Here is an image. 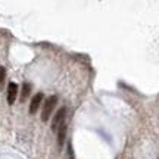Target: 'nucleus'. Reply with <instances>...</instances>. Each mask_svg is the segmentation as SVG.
<instances>
[{
  "label": "nucleus",
  "instance_id": "7",
  "mask_svg": "<svg viewBox=\"0 0 159 159\" xmlns=\"http://www.w3.org/2000/svg\"><path fill=\"white\" fill-rule=\"evenodd\" d=\"M5 80H6V69H5V66H0V90L3 89Z\"/></svg>",
  "mask_w": 159,
  "mask_h": 159
},
{
  "label": "nucleus",
  "instance_id": "5",
  "mask_svg": "<svg viewBox=\"0 0 159 159\" xmlns=\"http://www.w3.org/2000/svg\"><path fill=\"white\" fill-rule=\"evenodd\" d=\"M65 136H66V124H63L59 130H57V144L59 148H62L65 143Z\"/></svg>",
  "mask_w": 159,
  "mask_h": 159
},
{
  "label": "nucleus",
  "instance_id": "6",
  "mask_svg": "<svg viewBox=\"0 0 159 159\" xmlns=\"http://www.w3.org/2000/svg\"><path fill=\"white\" fill-rule=\"evenodd\" d=\"M30 91H31V84H28V83H24V85H22V94H21V102H25V99L28 97Z\"/></svg>",
  "mask_w": 159,
  "mask_h": 159
},
{
  "label": "nucleus",
  "instance_id": "4",
  "mask_svg": "<svg viewBox=\"0 0 159 159\" xmlns=\"http://www.w3.org/2000/svg\"><path fill=\"white\" fill-rule=\"evenodd\" d=\"M16 96H18V85L15 83H11L7 85V103L13 105L15 100H16Z\"/></svg>",
  "mask_w": 159,
  "mask_h": 159
},
{
  "label": "nucleus",
  "instance_id": "2",
  "mask_svg": "<svg viewBox=\"0 0 159 159\" xmlns=\"http://www.w3.org/2000/svg\"><path fill=\"white\" fill-rule=\"evenodd\" d=\"M65 114H66V109L65 108H61L56 114H55L53 121H52V130L53 131H57L63 124H65Z\"/></svg>",
  "mask_w": 159,
  "mask_h": 159
},
{
  "label": "nucleus",
  "instance_id": "1",
  "mask_svg": "<svg viewBox=\"0 0 159 159\" xmlns=\"http://www.w3.org/2000/svg\"><path fill=\"white\" fill-rule=\"evenodd\" d=\"M57 103V97L56 96H50L47 97V100L44 102L43 105V112H41V121L46 122L47 119L50 118L52 112H53V109H55V105Z\"/></svg>",
  "mask_w": 159,
  "mask_h": 159
},
{
  "label": "nucleus",
  "instance_id": "3",
  "mask_svg": "<svg viewBox=\"0 0 159 159\" xmlns=\"http://www.w3.org/2000/svg\"><path fill=\"white\" fill-rule=\"evenodd\" d=\"M41 102H43V93H37V94L31 99V103H30V114L34 115L35 112L39 111Z\"/></svg>",
  "mask_w": 159,
  "mask_h": 159
}]
</instances>
